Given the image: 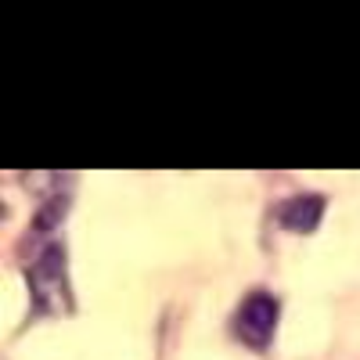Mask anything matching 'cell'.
I'll list each match as a JSON object with an SVG mask.
<instances>
[{"label": "cell", "mask_w": 360, "mask_h": 360, "mask_svg": "<svg viewBox=\"0 0 360 360\" xmlns=\"http://www.w3.org/2000/svg\"><path fill=\"white\" fill-rule=\"evenodd\" d=\"M321 213H324V198L321 195H295L281 205V224L295 234H310L317 224H321Z\"/></svg>", "instance_id": "cell-2"}, {"label": "cell", "mask_w": 360, "mask_h": 360, "mask_svg": "<svg viewBox=\"0 0 360 360\" xmlns=\"http://www.w3.org/2000/svg\"><path fill=\"white\" fill-rule=\"evenodd\" d=\"M274 324H278V299L266 295V292H252L242 307H238L234 328L252 349H263L274 335Z\"/></svg>", "instance_id": "cell-1"}]
</instances>
